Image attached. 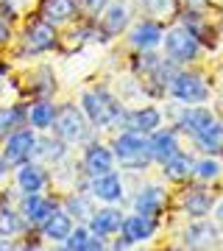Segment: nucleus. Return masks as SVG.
<instances>
[{
	"mask_svg": "<svg viewBox=\"0 0 223 251\" xmlns=\"http://www.w3.org/2000/svg\"><path fill=\"white\" fill-rule=\"evenodd\" d=\"M78 106L87 115V120L92 123V128H98L100 134H115V131H120V126H123L128 103L117 95V90L112 84L98 81V84L81 90Z\"/></svg>",
	"mask_w": 223,
	"mask_h": 251,
	"instance_id": "1",
	"label": "nucleus"
},
{
	"mask_svg": "<svg viewBox=\"0 0 223 251\" xmlns=\"http://www.w3.org/2000/svg\"><path fill=\"white\" fill-rule=\"evenodd\" d=\"M109 145H112V153H115L117 168H120L123 173H128V176H143V173H148L153 168L148 134L120 128V131L112 134Z\"/></svg>",
	"mask_w": 223,
	"mask_h": 251,
	"instance_id": "2",
	"label": "nucleus"
},
{
	"mask_svg": "<svg viewBox=\"0 0 223 251\" xmlns=\"http://www.w3.org/2000/svg\"><path fill=\"white\" fill-rule=\"evenodd\" d=\"M212 78L204 70L190 67H178L176 75L168 84V100L173 103H209L212 100Z\"/></svg>",
	"mask_w": 223,
	"mask_h": 251,
	"instance_id": "3",
	"label": "nucleus"
},
{
	"mask_svg": "<svg viewBox=\"0 0 223 251\" xmlns=\"http://www.w3.org/2000/svg\"><path fill=\"white\" fill-rule=\"evenodd\" d=\"M162 56H168L170 62H176L178 67H190L204 56V45L193 28H187L184 23H168L165 28V39H162Z\"/></svg>",
	"mask_w": 223,
	"mask_h": 251,
	"instance_id": "4",
	"label": "nucleus"
},
{
	"mask_svg": "<svg viewBox=\"0 0 223 251\" xmlns=\"http://www.w3.org/2000/svg\"><path fill=\"white\" fill-rule=\"evenodd\" d=\"M62 48V34L53 23L36 17L31 14L23 31H20V45H17V53L25 56V59H36V56H45V53H53Z\"/></svg>",
	"mask_w": 223,
	"mask_h": 251,
	"instance_id": "5",
	"label": "nucleus"
},
{
	"mask_svg": "<svg viewBox=\"0 0 223 251\" xmlns=\"http://www.w3.org/2000/svg\"><path fill=\"white\" fill-rule=\"evenodd\" d=\"M50 131H53L56 137H62L64 143L73 145V148H81L84 143L100 137V131L92 128V123L87 120V115H84L81 106L73 103V100L59 103V112H56V120H53V128H50Z\"/></svg>",
	"mask_w": 223,
	"mask_h": 251,
	"instance_id": "6",
	"label": "nucleus"
},
{
	"mask_svg": "<svg viewBox=\"0 0 223 251\" xmlns=\"http://www.w3.org/2000/svg\"><path fill=\"white\" fill-rule=\"evenodd\" d=\"M159 229H162V218L143 215V212H125L123 226H120V234H115V237L109 240V249L112 251H125V249L148 246V243L156 240Z\"/></svg>",
	"mask_w": 223,
	"mask_h": 251,
	"instance_id": "7",
	"label": "nucleus"
},
{
	"mask_svg": "<svg viewBox=\"0 0 223 251\" xmlns=\"http://www.w3.org/2000/svg\"><path fill=\"white\" fill-rule=\"evenodd\" d=\"M128 206H131V212L162 218L170 206L168 184H165V181H153V179L140 181V184L134 187V193H128Z\"/></svg>",
	"mask_w": 223,
	"mask_h": 251,
	"instance_id": "8",
	"label": "nucleus"
},
{
	"mask_svg": "<svg viewBox=\"0 0 223 251\" xmlns=\"http://www.w3.org/2000/svg\"><path fill=\"white\" fill-rule=\"evenodd\" d=\"M178 246L190 251H206V249H218L223 246V232L221 226L215 224V218H190L184 229L178 232Z\"/></svg>",
	"mask_w": 223,
	"mask_h": 251,
	"instance_id": "9",
	"label": "nucleus"
},
{
	"mask_svg": "<svg viewBox=\"0 0 223 251\" xmlns=\"http://www.w3.org/2000/svg\"><path fill=\"white\" fill-rule=\"evenodd\" d=\"M181 196H178V212L187 218H204V215H212L215 204H218V196H215L212 184H204V181H187L181 184Z\"/></svg>",
	"mask_w": 223,
	"mask_h": 251,
	"instance_id": "10",
	"label": "nucleus"
},
{
	"mask_svg": "<svg viewBox=\"0 0 223 251\" xmlns=\"http://www.w3.org/2000/svg\"><path fill=\"white\" fill-rule=\"evenodd\" d=\"M165 28H168V20H156V17L134 20L125 31V48L128 50H159L162 39H165Z\"/></svg>",
	"mask_w": 223,
	"mask_h": 251,
	"instance_id": "11",
	"label": "nucleus"
},
{
	"mask_svg": "<svg viewBox=\"0 0 223 251\" xmlns=\"http://www.w3.org/2000/svg\"><path fill=\"white\" fill-rule=\"evenodd\" d=\"M165 123H168V112H165V106H159L156 100H145V103H137V106L125 109V117H123V126H120V128L140 131V134L151 137L153 131L162 128Z\"/></svg>",
	"mask_w": 223,
	"mask_h": 251,
	"instance_id": "12",
	"label": "nucleus"
},
{
	"mask_svg": "<svg viewBox=\"0 0 223 251\" xmlns=\"http://www.w3.org/2000/svg\"><path fill=\"white\" fill-rule=\"evenodd\" d=\"M11 184L17 193H48V190H53L50 168L36 159H28L11 171Z\"/></svg>",
	"mask_w": 223,
	"mask_h": 251,
	"instance_id": "13",
	"label": "nucleus"
},
{
	"mask_svg": "<svg viewBox=\"0 0 223 251\" xmlns=\"http://www.w3.org/2000/svg\"><path fill=\"white\" fill-rule=\"evenodd\" d=\"M78 162H81V171H84L87 179H95V176H100V173H109V171L117 168L112 145L103 143L100 137H95V140H89V143L81 145Z\"/></svg>",
	"mask_w": 223,
	"mask_h": 251,
	"instance_id": "14",
	"label": "nucleus"
},
{
	"mask_svg": "<svg viewBox=\"0 0 223 251\" xmlns=\"http://www.w3.org/2000/svg\"><path fill=\"white\" fill-rule=\"evenodd\" d=\"M95 20H98L100 31L109 42L117 39V36H125L128 25L134 23V3L131 0H109Z\"/></svg>",
	"mask_w": 223,
	"mask_h": 251,
	"instance_id": "15",
	"label": "nucleus"
},
{
	"mask_svg": "<svg viewBox=\"0 0 223 251\" xmlns=\"http://www.w3.org/2000/svg\"><path fill=\"white\" fill-rule=\"evenodd\" d=\"M87 190L92 193V198L98 204H117L123 206L128 204V187H125V176L123 171H109V173H100L95 179H89Z\"/></svg>",
	"mask_w": 223,
	"mask_h": 251,
	"instance_id": "16",
	"label": "nucleus"
},
{
	"mask_svg": "<svg viewBox=\"0 0 223 251\" xmlns=\"http://www.w3.org/2000/svg\"><path fill=\"white\" fill-rule=\"evenodd\" d=\"M36 137H39V131H34L31 126H20V128H14L6 140H3V156H6V162L11 165V171L17 168V165H23V162L34 159V151H36Z\"/></svg>",
	"mask_w": 223,
	"mask_h": 251,
	"instance_id": "17",
	"label": "nucleus"
},
{
	"mask_svg": "<svg viewBox=\"0 0 223 251\" xmlns=\"http://www.w3.org/2000/svg\"><path fill=\"white\" fill-rule=\"evenodd\" d=\"M34 14L48 20V23H53L56 28H70L84 17L78 0H36Z\"/></svg>",
	"mask_w": 223,
	"mask_h": 251,
	"instance_id": "18",
	"label": "nucleus"
},
{
	"mask_svg": "<svg viewBox=\"0 0 223 251\" xmlns=\"http://www.w3.org/2000/svg\"><path fill=\"white\" fill-rule=\"evenodd\" d=\"M20 92L28 95L31 100L56 98V92H59V78H56L53 67H50V64H36V67H31V70L25 73V78H23Z\"/></svg>",
	"mask_w": 223,
	"mask_h": 251,
	"instance_id": "19",
	"label": "nucleus"
},
{
	"mask_svg": "<svg viewBox=\"0 0 223 251\" xmlns=\"http://www.w3.org/2000/svg\"><path fill=\"white\" fill-rule=\"evenodd\" d=\"M184 137L178 134L176 128L170 123H165L162 128H156L151 137H148V143H151V159H153V165L159 168L162 162H168L170 156H176L181 148H184V143H181Z\"/></svg>",
	"mask_w": 223,
	"mask_h": 251,
	"instance_id": "20",
	"label": "nucleus"
},
{
	"mask_svg": "<svg viewBox=\"0 0 223 251\" xmlns=\"http://www.w3.org/2000/svg\"><path fill=\"white\" fill-rule=\"evenodd\" d=\"M123 218H125L123 206H117V204H98V206H95V212L89 215L87 226H89L95 234L106 237V240H112L115 234H120Z\"/></svg>",
	"mask_w": 223,
	"mask_h": 251,
	"instance_id": "21",
	"label": "nucleus"
},
{
	"mask_svg": "<svg viewBox=\"0 0 223 251\" xmlns=\"http://www.w3.org/2000/svg\"><path fill=\"white\" fill-rule=\"evenodd\" d=\"M193 153H206V156H223V117L215 115L209 123L190 137Z\"/></svg>",
	"mask_w": 223,
	"mask_h": 251,
	"instance_id": "22",
	"label": "nucleus"
},
{
	"mask_svg": "<svg viewBox=\"0 0 223 251\" xmlns=\"http://www.w3.org/2000/svg\"><path fill=\"white\" fill-rule=\"evenodd\" d=\"M193 168H196V153L181 148L176 156H170L168 162L159 165V176L165 184H178L181 187V184L193 181Z\"/></svg>",
	"mask_w": 223,
	"mask_h": 251,
	"instance_id": "23",
	"label": "nucleus"
},
{
	"mask_svg": "<svg viewBox=\"0 0 223 251\" xmlns=\"http://www.w3.org/2000/svg\"><path fill=\"white\" fill-rule=\"evenodd\" d=\"M67 156H73V145H67L62 137H56L53 131H42L36 137V151H34V159L53 168L59 162H64Z\"/></svg>",
	"mask_w": 223,
	"mask_h": 251,
	"instance_id": "24",
	"label": "nucleus"
},
{
	"mask_svg": "<svg viewBox=\"0 0 223 251\" xmlns=\"http://www.w3.org/2000/svg\"><path fill=\"white\" fill-rule=\"evenodd\" d=\"M59 249L62 251H106L109 240L100 237V234H95L87 224H75L73 232L59 243Z\"/></svg>",
	"mask_w": 223,
	"mask_h": 251,
	"instance_id": "25",
	"label": "nucleus"
},
{
	"mask_svg": "<svg viewBox=\"0 0 223 251\" xmlns=\"http://www.w3.org/2000/svg\"><path fill=\"white\" fill-rule=\"evenodd\" d=\"M62 206L67 209V215H70L75 224H87L89 215L95 212L98 201L92 198V193H89L87 187H75V190L62 193Z\"/></svg>",
	"mask_w": 223,
	"mask_h": 251,
	"instance_id": "26",
	"label": "nucleus"
},
{
	"mask_svg": "<svg viewBox=\"0 0 223 251\" xmlns=\"http://www.w3.org/2000/svg\"><path fill=\"white\" fill-rule=\"evenodd\" d=\"M56 112H59V103L53 98H36V100H28V126L34 131H50L53 128V120H56Z\"/></svg>",
	"mask_w": 223,
	"mask_h": 251,
	"instance_id": "27",
	"label": "nucleus"
},
{
	"mask_svg": "<svg viewBox=\"0 0 223 251\" xmlns=\"http://www.w3.org/2000/svg\"><path fill=\"white\" fill-rule=\"evenodd\" d=\"M28 123V100H0V143L6 140V137L20 128V126Z\"/></svg>",
	"mask_w": 223,
	"mask_h": 251,
	"instance_id": "28",
	"label": "nucleus"
},
{
	"mask_svg": "<svg viewBox=\"0 0 223 251\" xmlns=\"http://www.w3.org/2000/svg\"><path fill=\"white\" fill-rule=\"evenodd\" d=\"M73 226H75V221H73L70 215H67V209H56L53 215L48 218L42 226H39V234H42V240L53 243V246H59V243L67 237V234L73 232Z\"/></svg>",
	"mask_w": 223,
	"mask_h": 251,
	"instance_id": "29",
	"label": "nucleus"
},
{
	"mask_svg": "<svg viewBox=\"0 0 223 251\" xmlns=\"http://www.w3.org/2000/svg\"><path fill=\"white\" fill-rule=\"evenodd\" d=\"M193 179L204 181V184H215L223 179V156H206V153H196V168H193Z\"/></svg>",
	"mask_w": 223,
	"mask_h": 251,
	"instance_id": "30",
	"label": "nucleus"
},
{
	"mask_svg": "<svg viewBox=\"0 0 223 251\" xmlns=\"http://www.w3.org/2000/svg\"><path fill=\"white\" fill-rule=\"evenodd\" d=\"M137 6L143 9L145 17H156V20H170L178 14L181 0H137Z\"/></svg>",
	"mask_w": 223,
	"mask_h": 251,
	"instance_id": "31",
	"label": "nucleus"
},
{
	"mask_svg": "<svg viewBox=\"0 0 223 251\" xmlns=\"http://www.w3.org/2000/svg\"><path fill=\"white\" fill-rule=\"evenodd\" d=\"M9 45H14V23L0 14V50Z\"/></svg>",
	"mask_w": 223,
	"mask_h": 251,
	"instance_id": "32",
	"label": "nucleus"
},
{
	"mask_svg": "<svg viewBox=\"0 0 223 251\" xmlns=\"http://www.w3.org/2000/svg\"><path fill=\"white\" fill-rule=\"evenodd\" d=\"M106 3H109V0H78V6H81V11H84V17H98Z\"/></svg>",
	"mask_w": 223,
	"mask_h": 251,
	"instance_id": "33",
	"label": "nucleus"
},
{
	"mask_svg": "<svg viewBox=\"0 0 223 251\" xmlns=\"http://www.w3.org/2000/svg\"><path fill=\"white\" fill-rule=\"evenodd\" d=\"M9 176H11V165L6 162V156H3V151H0V184L9 179Z\"/></svg>",
	"mask_w": 223,
	"mask_h": 251,
	"instance_id": "34",
	"label": "nucleus"
},
{
	"mask_svg": "<svg viewBox=\"0 0 223 251\" xmlns=\"http://www.w3.org/2000/svg\"><path fill=\"white\" fill-rule=\"evenodd\" d=\"M181 6H190V9H209L212 0H181Z\"/></svg>",
	"mask_w": 223,
	"mask_h": 251,
	"instance_id": "35",
	"label": "nucleus"
},
{
	"mask_svg": "<svg viewBox=\"0 0 223 251\" xmlns=\"http://www.w3.org/2000/svg\"><path fill=\"white\" fill-rule=\"evenodd\" d=\"M212 215H215V224L221 226V232H223V198H218V204H215Z\"/></svg>",
	"mask_w": 223,
	"mask_h": 251,
	"instance_id": "36",
	"label": "nucleus"
},
{
	"mask_svg": "<svg viewBox=\"0 0 223 251\" xmlns=\"http://www.w3.org/2000/svg\"><path fill=\"white\" fill-rule=\"evenodd\" d=\"M11 75V62H6V59H0V81H6Z\"/></svg>",
	"mask_w": 223,
	"mask_h": 251,
	"instance_id": "37",
	"label": "nucleus"
}]
</instances>
